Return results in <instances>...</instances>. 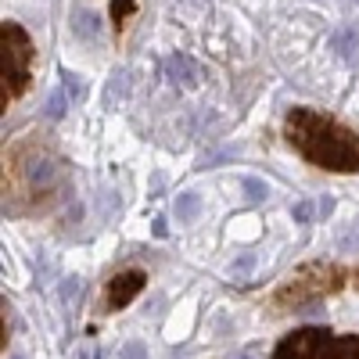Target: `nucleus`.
Returning a JSON list of instances; mask_svg holds the SVG:
<instances>
[{
	"instance_id": "6ab92c4d",
	"label": "nucleus",
	"mask_w": 359,
	"mask_h": 359,
	"mask_svg": "<svg viewBox=\"0 0 359 359\" xmlns=\"http://www.w3.org/2000/svg\"><path fill=\"white\" fill-rule=\"evenodd\" d=\"M316 212L327 219V216H331L334 212V198H320V205H316Z\"/></svg>"
},
{
	"instance_id": "412c9836",
	"label": "nucleus",
	"mask_w": 359,
	"mask_h": 359,
	"mask_svg": "<svg viewBox=\"0 0 359 359\" xmlns=\"http://www.w3.org/2000/svg\"><path fill=\"white\" fill-rule=\"evenodd\" d=\"M230 359H252V355H230Z\"/></svg>"
},
{
	"instance_id": "9b49d317",
	"label": "nucleus",
	"mask_w": 359,
	"mask_h": 359,
	"mask_svg": "<svg viewBox=\"0 0 359 359\" xmlns=\"http://www.w3.org/2000/svg\"><path fill=\"white\" fill-rule=\"evenodd\" d=\"M355 43H359V33H355V29H341V33L334 36V47H338V54L345 57V62H355Z\"/></svg>"
},
{
	"instance_id": "f8f14e48",
	"label": "nucleus",
	"mask_w": 359,
	"mask_h": 359,
	"mask_svg": "<svg viewBox=\"0 0 359 359\" xmlns=\"http://www.w3.org/2000/svg\"><path fill=\"white\" fill-rule=\"evenodd\" d=\"M334 245H338V252H359V219L338 230Z\"/></svg>"
},
{
	"instance_id": "4468645a",
	"label": "nucleus",
	"mask_w": 359,
	"mask_h": 359,
	"mask_svg": "<svg viewBox=\"0 0 359 359\" xmlns=\"http://www.w3.org/2000/svg\"><path fill=\"white\" fill-rule=\"evenodd\" d=\"M133 8H137V0H111V18L118 25V33H123V18H130Z\"/></svg>"
},
{
	"instance_id": "f257e3e1",
	"label": "nucleus",
	"mask_w": 359,
	"mask_h": 359,
	"mask_svg": "<svg viewBox=\"0 0 359 359\" xmlns=\"http://www.w3.org/2000/svg\"><path fill=\"white\" fill-rule=\"evenodd\" d=\"M287 144L306 162L331 172H359V133L313 108H291L284 118Z\"/></svg>"
},
{
	"instance_id": "4be33fe9",
	"label": "nucleus",
	"mask_w": 359,
	"mask_h": 359,
	"mask_svg": "<svg viewBox=\"0 0 359 359\" xmlns=\"http://www.w3.org/2000/svg\"><path fill=\"white\" fill-rule=\"evenodd\" d=\"M11 359H25V355H11Z\"/></svg>"
},
{
	"instance_id": "dca6fc26",
	"label": "nucleus",
	"mask_w": 359,
	"mask_h": 359,
	"mask_svg": "<svg viewBox=\"0 0 359 359\" xmlns=\"http://www.w3.org/2000/svg\"><path fill=\"white\" fill-rule=\"evenodd\" d=\"M118 359H147L144 341H126V345H123V352H118Z\"/></svg>"
},
{
	"instance_id": "f3484780",
	"label": "nucleus",
	"mask_w": 359,
	"mask_h": 359,
	"mask_svg": "<svg viewBox=\"0 0 359 359\" xmlns=\"http://www.w3.org/2000/svg\"><path fill=\"white\" fill-rule=\"evenodd\" d=\"M291 219H294V223H309V219H313V205H309V201H294Z\"/></svg>"
},
{
	"instance_id": "ddd939ff",
	"label": "nucleus",
	"mask_w": 359,
	"mask_h": 359,
	"mask_svg": "<svg viewBox=\"0 0 359 359\" xmlns=\"http://www.w3.org/2000/svg\"><path fill=\"white\" fill-rule=\"evenodd\" d=\"M241 191H245V198L252 201V205H259V201H266V194H269V187L262 184L259 176H245L241 180Z\"/></svg>"
},
{
	"instance_id": "2eb2a0df",
	"label": "nucleus",
	"mask_w": 359,
	"mask_h": 359,
	"mask_svg": "<svg viewBox=\"0 0 359 359\" xmlns=\"http://www.w3.org/2000/svg\"><path fill=\"white\" fill-rule=\"evenodd\" d=\"M118 90L126 94V72H115V76H111V86H108V97H104V104H115Z\"/></svg>"
},
{
	"instance_id": "423d86ee",
	"label": "nucleus",
	"mask_w": 359,
	"mask_h": 359,
	"mask_svg": "<svg viewBox=\"0 0 359 359\" xmlns=\"http://www.w3.org/2000/svg\"><path fill=\"white\" fill-rule=\"evenodd\" d=\"M313 359H359V334H345V338L323 334Z\"/></svg>"
},
{
	"instance_id": "1a4fd4ad",
	"label": "nucleus",
	"mask_w": 359,
	"mask_h": 359,
	"mask_svg": "<svg viewBox=\"0 0 359 359\" xmlns=\"http://www.w3.org/2000/svg\"><path fill=\"white\" fill-rule=\"evenodd\" d=\"M198 212H201V194L184 191V194L176 198V216H180V223H191V219H198Z\"/></svg>"
},
{
	"instance_id": "f03ea898",
	"label": "nucleus",
	"mask_w": 359,
	"mask_h": 359,
	"mask_svg": "<svg viewBox=\"0 0 359 359\" xmlns=\"http://www.w3.org/2000/svg\"><path fill=\"white\" fill-rule=\"evenodd\" d=\"M0 57H4V90H0V101H4V108L11 101H18L25 90H29V79H33V40H29V33L18 25V22H4L0 25Z\"/></svg>"
},
{
	"instance_id": "0eeeda50",
	"label": "nucleus",
	"mask_w": 359,
	"mask_h": 359,
	"mask_svg": "<svg viewBox=\"0 0 359 359\" xmlns=\"http://www.w3.org/2000/svg\"><path fill=\"white\" fill-rule=\"evenodd\" d=\"M165 76H169L176 86H198V83H201V69L194 65V57H187V54L165 57Z\"/></svg>"
},
{
	"instance_id": "39448f33",
	"label": "nucleus",
	"mask_w": 359,
	"mask_h": 359,
	"mask_svg": "<svg viewBox=\"0 0 359 359\" xmlns=\"http://www.w3.org/2000/svg\"><path fill=\"white\" fill-rule=\"evenodd\" d=\"M144 284H147V273H144V269H126V273H115L111 284H108V294H104V306H108V309L130 306L133 298L144 291Z\"/></svg>"
},
{
	"instance_id": "aec40b11",
	"label": "nucleus",
	"mask_w": 359,
	"mask_h": 359,
	"mask_svg": "<svg viewBox=\"0 0 359 359\" xmlns=\"http://www.w3.org/2000/svg\"><path fill=\"white\" fill-rule=\"evenodd\" d=\"M72 294H76V280H69V284L62 287V298H72Z\"/></svg>"
},
{
	"instance_id": "9d476101",
	"label": "nucleus",
	"mask_w": 359,
	"mask_h": 359,
	"mask_svg": "<svg viewBox=\"0 0 359 359\" xmlns=\"http://www.w3.org/2000/svg\"><path fill=\"white\" fill-rule=\"evenodd\" d=\"M43 111H47V118H62V115L69 111V94H65V83L57 86V90H50V97H47Z\"/></svg>"
},
{
	"instance_id": "5701e85b",
	"label": "nucleus",
	"mask_w": 359,
	"mask_h": 359,
	"mask_svg": "<svg viewBox=\"0 0 359 359\" xmlns=\"http://www.w3.org/2000/svg\"><path fill=\"white\" fill-rule=\"evenodd\" d=\"M355 4H359V0H355Z\"/></svg>"
},
{
	"instance_id": "6e6552de",
	"label": "nucleus",
	"mask_w": 359,
	"mask_h": 359,
	"mask_svg": "<svg viewBox=\"0 0 359 359\" xmlns=\"http://www.w3.org/2000/svg\"><path fill=\"white\" fill-rule=\"evenodd\" d=\"M72 33L79 36V40H97L101 36V18H97V11H90V8H79L76 15H72Z\"/></svg>"
},
{
	"instance_id": "20e7f679",
	"label": "nucleus",
	"mask_w": 359,
	"mask_h": 359,
	"mask_svg": "<svg viewBox=\"0 0 359 359\" xmlns=\"http://www.w3.org/2000/svg\"><path fill=\"white\" fill-rule=\"evenodd\" d=\"M323 334L327 331H320V327H302V331H294V334L277 341L273 359H313L320 341H323Z\"/></svg>"
},
{
	"instance_id": "a211bd4d",
	"label": "nucleus",
	"mask_w": 359,
	"mask_h": 359,
	"mask_svg": "<svg viewBox=\"0 0 359 359\" xmlns=\"http://www.w3.org/2000/svg\"><path fill=\"white\" fill-rule=\"evenodd\" d=\"M252 266H255V259H252V255H241V259L233 262V273H248Z\"/></svg>"
},
{
	"instance_id": "7ed1b4c3",
	"label": "nucleus",
	"mask_w": 359,
	"mask_h": 359,
	"mask_svg": "<svg viewBox=\"0 0 359 359\" xmlns=\"http://www.w3.org/2000/svg\"><path fill=\"white\" fill-rule=\"evenodd\" d=\"M8 169H11V180L4 176V187L11 184H22L29 194H47L57 187V176H62V162L54 158L50 147H40V144H22L11 151L8 158Z\"/></svg>"
}]
</instances>
